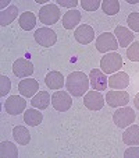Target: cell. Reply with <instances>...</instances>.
I'll return each mask as SVG.
<instances>
[{
	"mask_svg": "<svg viewBox=\"0 0 139 158\" xmlns=\"http://www.w3.org/2000/svg\"><path fill=\"white\" fill-rule=\"evenodd\" d=\"M67 91L72 97H82L88 93L89 88V77L82 72H74L65 80Z\"/></svg>",
	"mask_w": 139,
	"mask_h": 158,
	"instance_id": "obj_1",
	"label": "cell"
},
{
	"mask_svg": "<svg viewBox=\"0 0 139 158\" xmlns=\"http://www.w3.org/2000/svg\"><path fill=\"white\" fill-rule=\"evenodd\" d=\"M122 67V57L117 52L106 53L100 60V70L104 74H114Z\"/></svg>",
	"mask_w": 139,
	"mask_h": 158,
	"instance_id": "obj_2",
	"label": "cell"
},
{
	"mask_svg": "<svg viewBox=\"0 0 139 158\" xmlns=\"http://www.w3.org/2000/svg\"><path fill=\"white\" fill-rule=\"evenodd\" d=\"M60 17H61V13H60L59 6L56 4H46L39 10V21L42 24L53 25L60 20Z\"/></svg>",
	"mask_w": 139,
	"mask_h": 158,
	"instance_id": "obj_3",
	"label": "cell"
},
{
	"mask_svg": "<svg viewBox=\"0 0 139 158\" xmlns=\"http://www.w3.org/2000/svg\"><path fill=\"white\" fill-rule=\"evenodd\" d=\"M117 48H120L118 42H117L115 35L111 32H103L96 39V49H98L100 53L106 55L107 52L117 51Z\"/></svg>",
	"mask_w": 139,
	"mask_h": 158,
	"instance_id": "obj_4",
	"label": "cell"
},
{
	"mask_svg": "<svg viewBox=\"0 0 139 158\" xmlns=\"http://www.w3.org/2000/svg\"><path fill=\"white\" fill-rule=\"evenodd\" d=\"M113 120H114V123L118 126V127H121V129L128 127V126L132 125L133 120H135V112H133V109L129 106H121L114 112Z\"/></svg>",
	"mask_w": 139,
	"mask_h": 158,
	"instance_id": "obj_5",
	"label": "cell"
},
{
	"mask_svg": "<svg viewBox=\"0 0 139 158\" xmlns=\"http://www.w3.org/2000/svg\"><path fill=\"white\" fill-rule=\"evenodd\" d=\"M33 38L41 46H44V48H50L57 42L56 32L48 27H42L39 30H36L35 34H33Z\"/></svg>",
	"mask_w": 139,
	"mask_h": 158,
	"instance_id": "obj_6",
	"label": "cell"
},
{
	"mask_svg": "<svg viewBox=\"0 0 139 158\" xmlns=\"http://www.w3.org/2000/svg\"><path fill=\"white\" fill-rule=\"evenodd\" d=\"M27 108V101L20 95H11L4 102V109L9 115H20L22 114Z\"/></svg>",
	"mask_w": 139,
	"mask_h": 158,
	"instance_id": "obj_7",
	"label": "cell"
},
{
	"mask_svg": "<svg viewBox=\"0 0 139 158\" xmlns=\"http://www.w3.org/2000/svg\"><path fill=\"white\" fill-rule=\"evenodd\" d=\"M52 105L59 112H65L72 106V98L65 91H56L52 95Z\"/></svg>",
	"mask_w": 139,
	"mask_h": 158,
	"instance_id": "obj_8",
	"label": "cell"
},
{
	"mask_svg": "<svg viewBox=\"0 0 139 158\" xmlns=\"http://www.w3.org/2000/svg\"><path fill=\"white\" fill-rule=\"evenodd\" d=\"M106 102L111 108H118V106L121 108V106H125L129 102V95H128L127 91H122V89L109 91L106 94Z\"/></svg>",
	"mask_w": 139,
	"mask_h": 158,
	"instance_id": "obj_9",
	"label": "cell"
},
{
	"mask_svg": "<svg viewBox=\"0 0 139 158\" xmlns=\"http://www.w3.org/2000/svg\"><path fill=\"white\" fill-rule=\"evenodd\" d=\"M83 105L91 110H100L104 106V98L99 91H88L83 97Z\"/></svg>",
	"mask_w": 139,
	"mask_h": 158,
	"instance_id": "obj_10",
	"label": "cell"
},
{
	"mask_svg": "<svg viewBox=\"0 0 139 158\" xmlns=\"http://www.w3.org/2000/svg\"><path fill=\"white\" fill-rule=\"evenodd\" d=\"M13 73L20 78L29 77V76L33 73V64L29 62V60L24 59V57L17 59L14 62V64H13Z\"/></svg>",
	"mask_w": 139,
	"mask_h": 158,
	"instance_id": "obj_11",
	"label": "cell"
},
{
	"mask_svg": "<svg viewBox=\"0 0 139 158\" xmlns=\"http://www.w3.org/2000/svg\"><path fill=\"white\" fill-rule=\"evenodd\" d=\"M89 81H91L93 89L96 91H104L106 87L109 85V78L106 77L100 69H92L89 73Z\"/></svg>",
	"mask_w": 139,
	"mask_h": 158,
	"instance_id": "obj_12",
	"label": "cell"
},
{
	"mask_svg": "<svg viewBox=\"0 0 139 158\" xmlns=\"http://www.w3.org/2000/svg\"><path fill=\"white\" fill-rule=\"evenodd\" d=\"M18 91L25 98H32L36 95L39 91V83L35 78H27V80H21L18 84Z\"/></svg>",
	"mask_w": 139,
	"mask_h": 158,
	"instance_id": "obj_13",
	"label": "cell"
},
{
	"mask_svg": "<svg viewBox=\"0 0 139 158\" xmlns=\"http://www.w3.org/2000/svg\"><path fill=\"white\" fill-rule=\"evenodd\" d=\"M74 36H75V39H77L79 44L88 45V44H91V42L95 39V31H93V28H92L91 25L81 24L79 27L75 30Z\"/></svg>",
	"mask_w": 139,
	"mask_h": 158,
	"instance_id": "obj_14",
	"label": "cell"
},
{
	"mask_svg": "<svg viewBox=\"0 0 139 158\" xmlns=\"http://www.w3.org/2000/svg\"><path fill=\"white\" fill-rule=\"evenodd\" d=\"M114 35L117 38L120 48H127L128 45L133 41V32L129 31L127 27H122V25H117L114 30Z\"/></svg>",
	"mask_w": 139,
	"mask_h": 158,
	"instance_id": "obj_15",
	"label": "cell"
},
{
	"mask_svg": "<svg viewBox=\"0 0 139 158\" xmlns=\"http://www.w3.org/2000/svg\"><path fill=\"white\" fill-rule=\"evenodd\" d=\"M129 84V76L124 72H117L109 77V87L113 89H124Z\"/></svg>",
	"mask_w": 139,
	"mask_h": 158,
	"instance_id": "obj_16",
	"label": "cell"
},
{
	"mask_svg": "<svg viewBox=\"0 0 139 158\" xmlns=\"http://www.w3.org/2000/svg\"><path fill=\"white\" fill-rule=\"evenodd\" d=\"M122 141L127 146H139V125H131L122 133Z\"/></svg>",
	"mask_w": 139,
	"mask_h": 158,
	"instance_id": "obj_17",
	"label": "cell"
},
{
	"mask_svg": "<svg viewBox=\"0 0 139 158\" xmlns=\"http://www.w3.org/2000/svg\"><path fill=\"white\" fill-rule=\"evenodd\" d=\"M81 21V13L78 10L72 9V10H68L64 15H63V27L65 30H72L75 28Z\"/></svg>",
	"mask_w": 139,
	"mask_h": 158,
	"instance_id": "obj_18",
	"label": "cell"
},
{
	"mask_svg": "<svg viewBox=\"0 0 139 158\" xmlns=\"http://www.w3.org/2000/svg\"><path fill=\"white\" fill-rule=\"evenodd\" d=\"M44 83L50 89H61L64 85V76L60 72H50L44 77Z\"/></svg>",
	"mask_w": 139,
	"mask_h": 158,
	"instance_id": "obj_19",
	"label": "cell"
},
{
	"mask_svg": "<svg viewBox=\"0 0 139 158\" xmlns=\"http://www.w3.org/2000/svg\"><path fill=\"white\" fill-rule=\"evenodd\" d=\"M31 105L38 109H46L50 105V94L48 91H38V94L31 99Z\"/></svg>",
	"mask_w": 139,
	"mask_h": 158,
	"instance_id": "obj_20",
	"label": "cell"
},
{
	"mask_svg": "<svg viewBox=\"0 0 139 158\" xmlns=\"http://www.w3.org/2000/svg\"><path fill=\"white\" fill-rule=\"evenodd\" d=\"M13 137L21 146H27L31 140V134L25 126H15L13 129Z\"/></svg>",
	"mask_w": 139,
	"mask_h": 158,
	"instance_id": "obj_21",
	"label": "cell"
},
{
	"mask_svg": "<svg viewBox=\"0 0 139 158\" xmlns=\"http://www.w3.org/2000/svg\"><path fill=\"white\" fill-rule=\"evenodd\" d=\"M17 15H18L17 6H9L6 10H2V13H0V25L6 27V25L11 24L13 21L17 18Z\"/></svg>",
	"mask_w": 139,
	"mask_h": 158,
	"instance_id": "obj_22",
	"label": "cell"
},
{
	"mask_svg": "<svg viewBox=\"0 0 139 158\" xmlns=\"http://www.w3.org/2000/svg\"><path fill=\"white\" fill-rule=\"evenodd\" d=\"M43 120V115L36 109H27L24 114V122L28 126H39Z\"/></svg>",
	"mask_w": 139,
	"mask_h": 158,
	"instance_id": "obj_23",
	"label": "cell"
},
{
	"mask_svg": "<svg viewBox=\"0 0 139 158\" xmlns=\"http://www.w3.org/2000/svg\"><path fill=\"white\" fill-rule=\"evenodd\" d=\"M18 24H20V27L22 28V30H25V31L32 30V28L36 25V17H35V14H33V13H31V11L22 13V14L20 15Z\"/></svg>",
	"mask_w": 139,
	"mask_h": 158,
	"instance_id": "obj_24",
	"label": "cell"
},
{
	"mask_svg": "<svg viewBox=\"0 0 139 158\" xmlns=\"http://www.w3.org/2000/svg\"><path fill=\"white\" fill-rule=\"evenodd\" d=\"M0 155L3 158H17L18 150L11 141H2V144H0Z\"/></svg>",
	"mask_w": 139,
	"mask_h": 158,
	"instance_id": "obj_25",
	"label": "cell"
},
{
	"mask_svg": "<svg viewBox=\"0 0 139 158\" xmlns=\"http://www.w3.org/2000/svg\"><path fill=\"white\" fill-rule=\"evenodd\" d=\"M102 9L107 15H115L120 11V3L117 0H104L102 2Z\"/></svg>",
	"mask_w": 139,
	"mask_h": 158,
	"instance_id": "obj_26",
	"label": "cell"
},
{
	"mask_svg": "<svg viewBox=\"0 0 139 158\" xmlns=\"http://www.w3.org/2000/svg\"><path fill=\"white\" fill-rule=\"evenodd\" d=\"M127 56L131 62H139V41L132 42L127 49Z\"/></svg>",
	"mask_w": 139,
	"mask_h": 158,
	"instance_id": "obj_27",
	"label": "cell"
},
{
	"mask_svg": "<svg viewBox=\"0 0 139 158\" xmlns=\"http://www.w3.org/2000/svg\"><path fill=\"white\" fill-rule=\"evenodd\" d=\"M11 88V81L7 76H0V95L6 97V94L10 93Z\"/></svg>",
	"mask_w": 139,
	"mask_h": 158,
	"instance_id": "obj_28",
	"label": "cell"
},
{
	"mask_svg": "<svg viewBox=\"0 0 139 158\" xmlns=\"http://www.w3.org/2000/svg\"><path fill=\"white\" fill-rule=\"evenodd\" d=\"M127 24L132 31L139 32V13H131L127 18Z\"/></svg>",
	"mask_w": 139,
	"mask_h": 158,
	"instance_id": "obj_29",
	"label": "cell"
},
{
	"mask_svg": "<svg viewBox=\"0 0 139 158\" xmlns=\"http://www.w3.org/2000/svg\"><path fill=\"white\" fill-rule=\"evenodd\" d=\"M100 2L102 0H82L81 2V6H82L83 10H86V11H95V10H98L99 7H100Z\"/></svg>",
	"mask_w": 139,
	"mask_h": 158,
	"instance_id": "obj_30",
	"label": "cell"
},
{
	"mask_svg": "<svg viewBox=\"0 0 139 158\" xmlns=\"http://www.w3.org/2000/svg\"><path fill=\"white\" fill-rule=\"evenodd\" d=\"M125 158H139V147H129L124 152Z\"/></svg>",
	"mask_w": 139,
	"mask_h": 158,
	"instance_id": "obj_31",
	"label": "cell"
},
{
	"mask_svg": "<svg viewBox=\"0 0 139 158\" xmlns=\"http://www.w3.org/2000/svg\"><path fill=\"white\" fill-rule=\"evenodd\" d=\"M57 3H59V6L61 7H70V9H74V7L78 6V2L77 0H56Z\"/></svg>",
	"mask_w": 139,
	"mask_h": 158,
	"instance_id": "obj_32",
	"label": "cell"
},
{
	"mask_svg": "<svg viewBox=\"0 0 139 158\" xmlns=\"http://www.w3.org/2000/svg\"><path fill=\"white\" fill-rule=\"evenodd\" d=\"M133 104H135V106L139 109V93L135 95V99H133Z\"/></svg>",
	"mask_w": 139,
	"mask_h": 158,
	"instance_id": "obj_33",
	"label": "cell"
},
{
	"mask_svg": "<svg viewBox=\"0 0 139 158\" xmlns=\"http://www.w3.org/2000/svg\"><path fill=\"white\" fill-rule=\"evenodd\" d=\"M127 2L129 4H136V3H138V0H127Z\"/></svg>",
	"mask_w": 139,
	"mask_h": 158,
	"instance_id": "obj_34",
	"label": "cell"
},
{
	"mask_svg": "<svg viewBox=\"0 0 139 158\" xmlns=\"http://www.w3.org/2000/svg\"><path fill=\"white\" fill-rule=\"evenodd\" d=\"M48 0H36V3H41V4H43V3H46Z\"/></svg>",
	"mask_w": 139,
	"mask_h": 158,
	"instance_id": "obj_35",
	"label": "cell"
},
{
	"mask_svg": "<svg viewBox=\"0 0 139 158\" xmlns=\"http://www.w3.org/2000/svg\"><path fill=\"white\" fill-rule=\"evenodd\" d=\"M7 4H9V2H7V0H6V2H3V3H2V7H4V6H7Z\"/></svg>",
	"mask_w": 139,
	"mask_h": 158,
	"instance_id": "obj_36",
	"label": "cell"
}]
</instances>
